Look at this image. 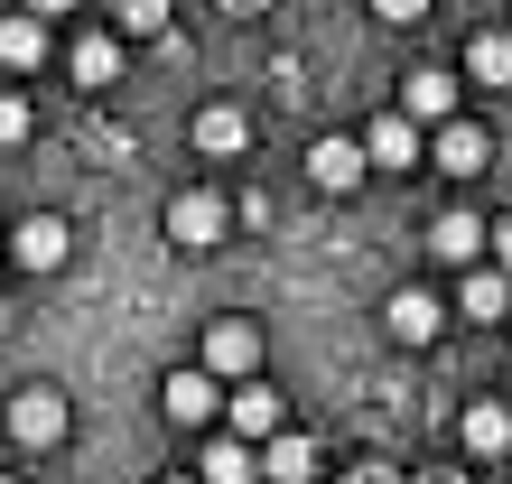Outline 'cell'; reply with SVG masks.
I'll use <instances>...</instances> for the list:
<instances>
[{
	"mask_svg": "<svg viewBox=\"0 0 512 484\" xmlns=\"http://www.w3.org/2000/svg\"><path fill=\"white\" fill-rule=\"evenodd\" d=\"M308 177H317L326 196H354V187L373 177V159H364V140H317V149H308Z\"/></svg>",
	"mask_w": 512,
	"mask_h": 484,
	"instance_id": "cell-12",
	"label": "cell"
},
{
	"mask_svg": "<svg viewBox=\"0 0 512 484\" xmlns=\"http://www.w3.org/2000/svg\"><path fill=\"white\" fill-rule=\"evenodd\" d=\"M485 252H494V270H512V215H503V224L485 233Z\"/></svg>",
	"mask_w": 512,
	"mask_h": 484,
	"instance_id": "cell-25",
	"label": "cell"
},
{
	"mask_svg": "<svg viewBox=\"0 0 512 484\" xmlns=\"http://www.w3.org/2000/svg\"><path fill=\"white\" fill-rule=\"evenodd\" d=\"M66 66H75V84H112V75H122V38H112V28H84Z\"/></svg>",
	"mask_w": 512,
	"mask_h": 484,
	"instance_id": "cell-19",
	"label": "cell"
},
{
	"mask_svg": "<svg viewBox=\"0 0 512 484\" xmlns=\"http://www.w3.org/2000/svg\"><path fill=\"white\" fill-rule=\"evenodd\" d=\"M429 252L457 261V270H475V261H485V224H475V215H438L429 224Z\"/></svg>",
	"mask_w": 512,
	"mask_h": 484,
	"instance_id": "cell-18",
	"label": "cell"
},
{
	"mask_svg": "<svg viewBox=\"0 0 512 484\" xmlns=\"http://www.w3.org/2000/svg\"><path fill=\"white\" fill-rule=\"evenodd\" d=\"M66 429H75L66 391H47V382L10 391V438H19V447H66Z\"/></svg>",
	"mask_w": 512,
	"mask_h": 484,
	"instance_id": "cell-2",
	"label": "cell"
},
{
	"mask_svg": "<svg viewBox=\"0 0 512 484\" xmlns=\"http://www.w3.org/2000/svg\"><path fill=\"white\" fill-rule=\"evenodd\" d=\"M159 410H168V429H215V419H224V382L205 373V363H196V373L177 363V373L159 382Z\"/></svg>",
	"mask_w": 512,
	"mask_h": 484,
	"instance_id": "cell-1",
	"label": "cell"
},
{
	"mask_svg": "<svg viewBox=\"0 0 512 484\" xmlns=\"http://www.w3.org/2000/svg\"><path fill=\"white\" fill-rule=\"evenodd\" d=\"M373 19H391V28H410V19H429V0H373Z\"/></svg>",
	"mask_w": 512,
	"mask_h": 484,
	"instance_id": "cell-24",
	"label": "cell"
},
{
	"mask_svg": "<svg viewBox=\"0 0 512 484\" xmlns=\"http://www.w3.org/2000/svg\"><path fill=\"white\" fill-rule=\"evenodd\" d=\"M429 159L447 168V177H485V159H494V140H485V121H438V131H429Z\"/></svg>",
	"mask_w": 512,
	"mask_h": 484,
	"instance_id": "cell-6",
	"label": "cell"
},
{
	"mask_svg": "<svg viewBox=\"0 0 512 484\" xmlns=\"http://www.w3.org/2000/svg\"><path fill=\"white\" fill-rule=\"evenodd\" d=\"M168 484H196V475H168Z\"/></svg>",
	"mask_w": 512,
	"mask_h": 484,
	"instance_id": "cell-28",
	"label": "cell"
},
{
	"mask_svg": "<svg viewBox=\"0 0 512 484\" xmlns=\"http://www.w3.org/2000/svg\"><path fill=\"white\" fill-rule=\"evenodd\" d=\"M345 484H410V475H401V466H391V457H364V466H354Z\"/></svg>",
	"mask_w": 512,
	"mask_h": 484,
	"instance_id": "cell-23",
	"label": "cell"
},
{
	"mask_svg": "<svg viewBox=\"0 0 512 484\" xmlns=\"http://www.w3.org/2000/svg\"><path fill=\"white\" fill-rule=\"evenodd\" d=\"M28 121H38V112H28V94H0V149H19Z\"/></svg>",
	"mask_w": 512,
	"mask_h": 484,
	"instance_id": "cell-22",
	"label": "cell"
},
{
	"mask_svg": "<svg viewBox=\"0 0 512 484\" xmlns=\"http://www.w3.org/2000/svg\"><path fill=\"white\" fill-rule=\"evenodd\" d=\"M364 159L373 168H419V159H429V131H419L410 112H382L373 131H364Z\"/></svg>",
	"mask_w": 512,
	"mask_h": 484,
	"instance_id": "cell-10",
	"label": "cell"
},
{
	"mask_svg": "<svg viewBox=\"0 0 512 484\" xmlns=\"http://www.w3.org/2000/svg\"><path fill=\"white\" fill-rule=\"evenodd\" d=\"M224 10H261V0H224Z\"/></svg>",
	"mask_w": 512,
	"mask_h": 484,
	"instance_id": "cell-27",
	"label": "cell"
},
{
	"mask_svg": "<svg viewBox=\"0 0 512 484\" xmlns=\"http://www.w3.org/2000/svg\"><path fill=\"white\" fill-rule=\"evenodd\" d=\"M243 140H252V121L233 112V103H205V112H196V149H205V159H233Z\"/></svg>",
	"mask_w": 512,
	"mask_h": 484,
	"instance_id": "cell-20",
	"label": "cell"
},
{
	"mask_svg": "<svg viewBox=\"0 0 512 484\" xmlns=\"http://www.w3.org/2000/svg\"><path fill=\"white\" fill-rule=\"evenodd\" d=\"M0 242H10V261H19V270H66V252H75L66 215H28V224H10Z\"/></svg>",
	"mask_w": 512,
	"mask_h": 484,
	"instance_id": "cell-5",
	"label": "cell"
},
{
	"mask_svg": "<svg viewBox=\"0 0 512 484\" xmlns=\"http://www.w3.org/2000/svg\"><path fill=\"white\" fill-rule=\"evenodd\" d=\"M19 10H28V19H66L75 0H19Z\"/></svg>",
	"mask_w": 512,
	"mask_h": 484,
	"instance_id": "cell-26",
	"label": "cell"
},
{
	"mask_svg": "<svg viewBox=\"0 0 512 484\" xmlns=\"http://www.w3.org/2000/svg\"><path fill=\"white\" fill-rule=\"evenodd\" d=\"M196 484H261V447L233 438V429L205 438V447H196Z\"/></svg>",
	"mask_w": 512,
	"mask_h": 484,
	"instance_id": "cell-11",
	"label": "cell"
},
{
	"mask_svg": "<svg viewBox=\"0 0 512 484\" xmlns=\"http://www.w3.org/2000/svg\"><path fill=\"white\" fill-rule=\"evenodd\" d=\"M224 419H233V438H252V447H261V438H280V419H289V410H280V391L252 373L243 391H224Z\"/></svg>",
	"mask_w": 512,
	"mask_h": 484,
	"instance_id": "cell-9",
	"label": "cell"
},
{
	"mask_svg": "<svg viewBox=\"0 0 512 484\" xmlns=\"http://www.w3.org/2000/svg\"><path fill=\"white\" fill-rule=\"evenodd\" d=\"M261 484H317V447L280 429V438H261Z\"/></svg>",
	"mask_w": 512,
	"mask_h": 484,
	"instance_id": "cell-16",
	"label": "cell"
},
{
	"mask_svg": "<svg viewBox=\"0 0 512 484\" xmlns=\"http://www.w3.org/2000/svg\"><path fill=\"white\" fill-rule=\"evenodd\" d=\"M0 484H10V475H0Z\"/></svg>",
	"mask_w": 512,
	"mask_h": 484,
	"instance_id": "cell-29",
	"label": "cell"
},
{
	"mask_svg": "<svg viewBox=\"0 0 512 484\" xmlns=\"http://www.w3.org/2000/svg\"><path fill=\"white\" fill-rule=\"evenodd\" d=\"M457 317H475V326H494V317H512V270H494V261H475V270H466V289H457Z\"/></svg>",
	"mask_w": 512,
	"mask_h": 484,
	"instance_id": "cell-13",
	"label": "cell"
},
{
	"mask_svg": "<svg viewBox=\"0 0 512 484\" xmlns=\"http://www.w3.org/2000/svg\"><path fill=\"white\" fill-rule=\"evenodd\" d=\"M0 66H10V75H38L47 66V19H0Z\"/></svg>",
	"mask_w": 512,
	"mask_h": 484,
	"instance_id": "cell-17",
	"label": "cell"
},
{
	"mask_svg": "<svg viewBox=\"0 0 512 484\" xmlns=\"http://www.w3.org/2000/svg\"><path fill=\"white\" fill-rule=\"evenodd\" d=\"M466 84H485V94L512 84V28H475L466 38Z\"/></svg>",
	"mask_w": 512,
	"mask_h": 484,
	"instance_id": "cell-14",
	"label": "cell"
},
{
	"mask_svg": "<svg viewBox=\"0 0 512 484\" xmlns=\"http://www.w3.org/2000/svg\"><path fill=\"white\" fill-rule=\"evenodd\" d=\"M438 326H447V308H438L429 289H391V298H382V336H391V345H429Z\"/></svg>",
	"mask_w": 512,
	"mask_h": 484,
	"instance_id": "cell-8",
	"label": "cell"
},
{
	"mask_svg": "<svg viewBox=\"0 0 512 484\" xmlns=\"http://www.w3.org/2000/svg\"><path fill=\"white\" fill-rule=\"evenodd\" d=\"M457 438H466V457H503V447H512V401H475L466 419H457Z\"/></svg>",
	"mask_w": 512,
	"mask_h": 484,
	"instance_id": "cell-15",
	"label": "cell"
},
{
	"mask_svg": "<svg viewBox=\"0 0 512 484\" xmlns=\"http://www.w3.org/2000/svg\"><path fill=\"white\" fill-rule=\"evenodd\" d=\"M205 373L215 382H252L261 373V326L252 317H215L205 326Z\"/></svg>",
	"mask_w": 512,
	"mask_h": 484,
	"instance_id": "cell-3",
	"label": "cell"
},
{
	"mask_svg": "<svg viewBox=\"0 0 512 484\" xmlns=\"http://www.w3.org/2000/svg\"><path fill=\"white\" fill-rule=\"evenodd\" d=\"M457 103H466V84L447 75V66H419V75L401 84V112L419 121V131H438V121H457Z\"/></svg>",
	"mask_w": 512,
	"mask_h": 484,
	"instance_id": "cell-7",
	"label": "cell"
},
{
	"mask_svg": "<svg viewBox=\"0 0 512 484\" xmlns=\"http://www.w3.org/2000/svg\"><path fill=\"white\" fill-rule=\"evenodd\" d=\"M224 233H233V205H224V196H205V187H187V196L168 205V242H177V252H215Z\"/></svg>",
	"mask_w": 512,
	"mask_h": 484,
	"instance_id": "cell-4",
	"label": "cell"
},
{
	"mask_svg": "<svg viewBox=\"0 0 512 484\" xmlns=\"http://www.w3.org/2000/svg\"><path fill=\"white\" fill-rule=\"evenodd\" d=\"M177 0H112V38H159Z\"/></svg>",
	"mask_w": 512,
	"mask_h": 484,
	"instance_id": "cell-21",
	"label": "cell"
}]
</instances>
